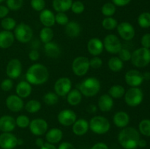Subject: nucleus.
Segmentation results:
<instances>
[{"label": "nucleus", "instance_id": "1", "mask_svg": "<svg viewBox=\"0 0 150 149\" xmlns=\"http://www.w3.org/2000/svg\"><path fill=\"white\" fill-rule=\"evenodd\" d=\"M49 78V72L45 65L34 64L29 67L26 72V80L31 85L44 84Z\"/></svg>", "mask_w": 150, "mask_h": 149}, {"label": "nucleus", "instance_id": "44", "mask_svg": "<svg viewBox=\"0 0 150 149\" xmlns=\"http://www.w3.org/2000/svg\"><path fill=\"white\" fill-rule=\"evenodd\" d=\"M55 22L61 26H66L69 22V18L65 13H57L55 15Z\"/></svg>", "mask_w": 150, "mask_h": 149}, {"label": "nucleus", "instance_id": "21", "mask_svg": "<svg viewBox=\"0 0 150 149\" xmlns=\"http://www.w3.org/2000/svg\"><path fill=\"white\" fill-rule=\"evenodd\" d=\"M41 23L45 27H51L55 24V15L48 9H44L40 12L39 16Z\"/></svg>", "mask_w": 150, "mask_h": 149}, {"label": "nucleus", "instance_id": "4", "mask_svg": "<svg viewBox=\"0 0 150 149\" xmlns=\"http://www.w3.org/2000/svg\"><path fill=\"white\" fill-rule=\"evenodd\" d=\"M89 129L97 134H104L111 129L110 121L105 117L101 115L92 117L89 122Z\"/></svg>", "mask_w": 150, "mask_h": 149}, {"label": "nucleus", "instance_id": "15", "mask_svg": "<svg viewBox=\"0 0 150 149\" xmlns=\"http://www.w3.org/2000/svg\"><path fill=\"white\" fill-rule=\"evenodd\" d=\"M126 83L131 87H138L140 86L144 80L143 74L136 70H131L127 72L125 75Z\"/></svg>", "mask_w": 150, "mask_h": 149}, {"label": "nucleus", "instance_id": "42", "mask_svg": "<svg viewBox=\"0 0 150 149\" xmlns=\"http://www.w3.org/2000/svg\"><path fill=\"white\" fill-rule=\"evenodd\" d=\"M7 7L9 10L16 11L20 10L23 4V0H6Z\"/></svg>", "mask_w": 150, "mask_h": 149}, {"label": "nucleus", "instance_id": "5", "mask_svg": "<svg viewBox=\"0 0 150 149\" xmlns=\"http://www.w3.org/2000/svg\"><path fill=\"white\" fill-rule=\"evenodd\" d=\"M132 64L136 67H144L150 63V51L148 48H140L132 53Z\"/></svg>", "mask_w": 150, "mask_h": 149}, {"label": "nucleus", "instance_id": "31", "mask_svg": "<svg viewBox=\"0 0 150 149\" xmlns=\"http://www.w3.org/2000/svg\"><path fill=\"white\" fill-rule=\"evenodd\" d=\"M108 67L112 72H118L121 71L124 67V63L119 57L113 56L109 58L108 61Z\"/></svg>", "mask_w": 150, "mask_h": 149}, {"label": "nucleus", "instance_id": "24", "mask_svg": "<svg viewBox=\"0 0 150 149\" xmlns=\"http://www.w3.org/2000/svg\"><path fill=\"white\" fill-rule=\"evenodd\" d=\"M32 91V86L26 80H23V81L19 82L17 84V86H16V95H18L19 97L22 98V99L27 98L28 96H30Z\"/></svg>", "mask_w": 150, "mask_h": 149}, {"label": "nucleus", "instance_id": "41", "mask_svg": "<svg viewBox=\"0 0 150 149\" xmlns=\"http://www.w3.org/2000/svg\"><path fill=\"white\" fill-rule=\"evenodd\" d=\"M30 119L28 116L25 115H20L16 118V126L21 129L27 128L30 124Z\"/></svg>", "mask_w": 150, "mask_h": 149}, {"label": "nucleus", "instance_id": "32", "mask_svg": "<svg viewBox=\"0 0 150 149\" xmlns=\"http://www.w3.org/2000/svg\"><path fill=\"white\" fill-rule=\"evenodd\" d=\"M125 93V89L122 86L119 84L113 85L108 90V94L113 99H121Z\"/></svg>", "mask_w": 150, "mask_h": 149}, {"label": "nucleus", "instance_id": "7", "mask_svg": "<svg viewBox=\"0 0 150 149\" xmlns=\"http://www.w3.org/2000/svg\"><path fill=\"white\" fill-rule=\"evenodd\" d=\"M125 102L128 106L136 107L140 105L144 99V93L142 89L138 87H131L124 95Z\"/></svg>", "mask_w": 150, "mask_h": 149}, {"label": "nucleus", "instance_id": "13", "mask_svg": "<svg viewBox=\"0 0 150 149\" xmlns=\"http://www.w3.org/2000/svg\"><path fill=\"white\" fill-rule=\"evenodd\" d=\"M22 64L18 58H13L7 64L6 74L10 79H16L21 74Z\"/></svg>", "mask_w": 150, "mask_h": 149}, {"label": "nucleus", "instance_id": "25", "mask_svg": "<svg viewBox=\"0 0 150 149\" xmlns=\"http://www.w3.org/2000/svg\"><path fill=\"white\" fill-rule=\"evenodd\" d=\"M15 41L14 34L10 31H1L0 32V48L7 49L13 45Z\"/></svg>", "mask_w": 150, "mask_h": 149}, {"label": "nucleus", "instance_id": "28", "mask_svg": "<svg viewBox=\"0 0 150 149\" xmlns=\"http://www.w3.org/2000/svg\"><path fill=\"white\" fill-rule=\"evenodd\" d=\"M64 32L67 36L70 37H76L80 34L81 32V28L80 24L76 21H69L65 26Z\"/></svg>", "mask_w": 150, "mask_h": 149}, {"label": "nucleus", "instance_id": "9", "mask_svg": "<svg viewBox=\"0 0 150 149\" xmlns=\"http://www.w3.org/2000/svg\"><path fill=\"white\" fill-rule=\"evenodd\" d=\"M103 42L104 49L108 53L111 54H117L122 48V42L117 36L113 34L106 35L104 38Z\"/></svg>", "mask_w": 150, "mask_h": 149}, {"label": "nucleus", "instance_id": "40", "mask_svg": "<svg viewBox=\"0 0 150 149\" xmlns=\"http://www.w3.org/2000/svg\"><path fill=\"white\" fill-rule=\"evenodd\" d=\"M139 129L140 133L146 137H150V120L144 119L139 123Z\"/></svg>", "mask_w": 150, "mask_h": 149}, {"label": "nucleus", "instance_id": "18", "mask_svg": "<svg viewBox=\"0 0 150 149\" xmlns=\"http://www.w3.org/2000/svg\"><path fill=\"white\" fill-rule=\"evenodd\" d=\"M104 49L103 42L98 37L92 38L87 43V50L93 56H98L103 53Z\"/></svg>", "mask_w": 150, "mask_h": 149}, {"label": "nucleus", "instance_id": "48", "mask_svg": "<svg viewBox=\"0 0 150 149\" xmlns=\"http://www.w3.org/2000/svg\"><path fill=\"white\" fill-rule=\"evenodd\" d=\"M1 90L4 91H9L11 90L13 87V82L12 79L7 78L4 79L2 82H1V85H0Z\"/></svg>", "mask_w": 150, "mask_h": 149}, {"label": "nucleus", "instance_id": "3", "mask_svg": "<svg viewBox=\"0 0 150 149\" xmlns=\"http://www.w3.org/2000/svg\"><path fill=\"white\" fill-rule=\"evenodd\" d=\"M100 82L98 78L95 77H89L84 79L79 84V90L82 95L87 97L94 96L99 93L100 90Z\"/></svg>", "mask_w": 150, "mask_h": 149}, {"label": "nucleus", "instance_id": "35", "mask_svg": "<svg viewBox=\"0 0 150 149\" xmlns=\"http://www.w3.org/2000/svg\"><path fill=\"white\" fill-rule=\"evenodd\" d=\"M42 100H43L44 103L46 104L47 105L52 106V105H56L59 102V96L55 92L48 91V93L43 95Z\"/></svg>", "mask_w": 150, "mask_h": 149}, {"label": "nucleus", "instance_id": "17", "mask_svg": "<svg viewBox=\"0 0 150 149\" xmlns=\"http://www.w3.org/2000/svg\"><path fill=\"white\" fill-rule=\"evenodd\" d=\"M6 106L12 112H20L23 108V101L18 95H10L6 99Z\"/></svg>", "mask_w": 150, "mask_h": 149}, {"label": "nucleus", "instance_id": "19", "mask_svg": "<svg viewBox=\"0 0 150 149\" xmlns=\"http://www.w3.org/2000/svg\"><path fill=\"white\" fill-rule=\"evenodd\" d=\"M89 129V122L84 118H79L72 125V131L76 135L83 136L87 133Z\"/></svg>", "mask_w": 150, "mask_h": 149}, {"label": "nucleus", "instance_id": "36", "mask_svg": "<svg viewBox=\"0 0 150 149\" xmlns=\"http://www.w3.org/2000/svg\"><path fill=\"white\" fill-rule=\"evenodd\" d=\"M116 6L111 2H107L101 7V13L105 17H112L116 13Z\"/></svg>", "mask_w": 150, "mask_h": 149}, {"label": "nucleus", "instance_id": "22", "mask_svg": "<svg viewBox=\"0 0 150 149\" xmlns=\"http://www.w3.org/2000/svg\"><path fill=\"white\" fill-rule=\"evenodd\" d=\"M114 99L109 94H103L98 99V108L102 112H109L114 107Z\"/></svg>", "mask_w": 150, "mask_h": 149}, {"label": "nucleus", "instance_id": "59", "mask_svg": "<svg viewBox=\"0 0 150 149\" xmlns=\"http://www.w3.org/2000/svg\"><path fill=\"white\" fill-rule=\"evenodd\" d=\"M144 80H149L150 79V73L149 72H145L143 74Z\"/></svg>", "mask_w": 150, "mask_h": 149}, {"label": "nucleus", "instance_id": "14", "mask_svg": "<svg viewBox=\"0 0 150 149\" xmlns=\"http://www.w3.org/2000/svg\"><path fill=\"white\" fill-rule=\"evenodd\" d=\"M117 32L122 39L125 40H131L135 37V29L131 23L128 22H122L117 25Z\"/></svg>", "mask_w": 150, "mask_h": 149}, {"label": "nucleus", "instance_id": "55", "mask_svg": "<svg viewBox=\"0 0 150 149\" xmlns=\"http://www.w3.org/2000/svg\"><path fill=\"white\" fill-rule=\"evenodd\" d=\"M40 149H57L56 146L54 144H51L49 143H45L40 148Z\"/></svg>", "mask_w": 150, "mask_h": 149}, {"label": "nucleus", "instance_id": "43", "mask_svg": "<svg viewBox=\"0 0 150 149\" xmlns=\"http://www.w3.org/2000/svg\"><path fill=\"white\" fill-rule=\"evenodd\" d=\"M71 10L75 14H81L85 10V6L83 2L81 1H73V4L71 5Z\"/></svg>", "mask_w": 150, "mask_h": 149}, {"label": "nucleus", "instance_id": "45", "mask_svg": "<svg viewBox=\"0 0 150 149\" xmlns=\"http://www.w3.org/2000/svg\"><path fill=\"white\" fill-rule=\"evenodd\" d=\"M31 7L37 12H41L45 9V0H31Z\"/></svg>", "mask_w": 150, "mask_h": 149}, {"label": "nucleus", "instance_id": "47", "mask_svg": "<svg viewBox=\"0 0 150 149\" xmlns=\"http://www.w3.org/2000/svg\"><path fill=\"white\" fill-rule=\"evenodd\" d=\"M89 65L92 69H99L103 65V60L98 56H93L91 59H89Z\"/></svg>", "mask_w": 150, "mask_h": 149}, {"label": "nucleus", "instance_id": "61", "mask_svg": "<svg viewBox=\"0 0 150 149\" xmlns=\"http://www.w3.org/2000/svg\"><path fill=\"white\" fill-rule=\"evenodd\" d=\"M5 1V0H0V3L3 2V1Z\"/></svg>", "mask_w": 150, "mask_h": 149}, {"label": "nucleus", "instance_id": "23", "mask_svg": "<svg viewBox=\"0 0 150 149\" xmlns=\"http://www.w3.org/2000/svg\"><path fill=\"white\" fill-rule=\"evenodd\" d=\"M113 122L116 127L123 129L128 125L130 122V116L125 111H118L113 117Z\"/></svg>", "mask_w": 150, "mask_h": 149}, {"label": "nucleus", "instance_id": "27", "mask_svg": "<svg viewBox=\"0 0 150 149\" xmlns=\"http://www.w3.org/2000/svg\"><path fill=\"white\" fill-rule=\"evenodd\" d=\"M63 137V132L60 129L52 128L47 131L45 134V139L47 142L51 144L59 143Z\"/></svg>", "mask_w": 150, "mask_h": 149}, {"label": "nucleus", "instance_id": "49", "mask_svg": "<svg viewBox=\"0 0 150 149\" xmlns=\"http://www.w3.org/2000/svg\"><path fill=\"white\" fill-rule=\"evenodd\" d=\"M141 42H142V46H143V48L149 49L150 48V34H145L142 37Z\"/></svg>", "mask_w": 150, "mask_h": 149}, {"label": "nucleus", "instance_id": "52", "mask_svg": "<svg viewBox=\"0 0 150 149\" xmlns=\"http://www.w3.org/2000/svg\"><path fill=\"white\" fill-rule=\"evenodd\" d=\"M131 0H112L113 4L116 7H124V6L127 5L130 2Z\"/></svg>", "mask_w": 150, "mask_h": 149}, {"label": "nucleus", "instance_id": "53", "mask_svg": "<svg viewBox=\"0 0 150 149\" xmlns=\"http://www.w3.org/2000/svg\"><path fill=\"white\" fill-rule=\"evenodd\" d=\"M58 149H76L73 144L68 142H63L59 145Z\"/></svg>", "mask_w": 150, "mask_h": 149}, {"label": "nucleus", "instance_id": "12", "mask_svg": "<svg viewBox=\"0 0 150 149\" xmlns=\"http://www.w3.org/2000/svg\"><path fill=\"white\" fill-rule=\"evenodd\" d=\"M57 120L61 125L69 127L73 125L77 120V115L73 110L64 109L59 112Z\"/></svg>", "mask_w": 150, "mask_h": 149}, {"label": "nucleus", "instance_id": "26", "mask_svg": "<svg viewBox=\"0 0 150 149\" xmlns=\"http://www.w3.org/2000/svg\"><path fill=\"white\" fill-rule=\"evenodd\" d=\"M44 51L47 56L49 58H58L61 54V48L57 43L54 42H50L44 45Z\"/></svg>", "mask_w": 150, "mask_h": 149}, {"label": "nucleus", "instance_id": "6", "mask_svg": "<svg viewBox=\"0 0 150 149\" xmlns=\"http://www.w3.org/2000/svg\"><path fill=\"white\" fill-rule=\"evenodd\" d=\"M15 39L21 43H26L32 39L33 30L30 26L24 23H21L16 25L14 29Z\"/></svg>", "mask_w": 150, "mask_h": 149}, {"label": "nucleus", "instance_id": "30", "mask_svg": "<svg viewBox=\"0 0 150 149\" xmlns=\"http://www.w3.org/2000/svg\"><path fill=\"white\" fill-rule=\"evenodd\" d=\"M82 93L78 89H71L70 91L66 96L67 102L72 106H76L79 105L82 100Z\"/></svg>", "mask_w": 150, "mask_h": 149}, {"label": "nucleus", "instance_id": "51", "mask_svg": "<svg viewBox=\"0 0 150 149\" xmlns=\"http://www.w3.org/2000/svg\"><path fill=\"white\" fill-rule=\"evenodd\" d=\"M9 12H10V10L8 9V7L4 5H0V18L3 19L7 17Z\"/></svg>", "mask_w": 150, "mask_h": 149}, {"label": "nucleus", "instance_id": "38", "mask_svg": "<svg viewBox=\"0 0 150 149\" xmlns=\"http://www.w3.org/2000/svg\"><path fill=\"white\" fill-rule=\"evenodd\" d=\"M16 21L14 18L10 17H5L1 20V26L5 31H10L16 28Z\"/></svg>", "mask_w": 150, "mask_h": 149}, {"label": "nucleus", "instance_id": "10", "mask_svg": "<svg viewBox=\"0 0 150 149\" xmlns=\"http://www.w3.org/2000/svg\"><path fill=\"white\" fill-rule=\"evenodd\" d=\"M54 89L59 96H66L72 89L71 80L67 77H60L54 83Z\"/></svg>", "mask_w": 150, "mask_h": 149}, {"label": "nucleus", "instance_id": "54", "mask_svg": "<svg viewBox=\"0 0 150 149\" xmlns=\"http://www.w3.org/2000/svg\"><path fill=\"white\" fill-rule=\"evenodd\" d=\"M91 149H109L108 145L104 143H98L94 145Z\"/></svg>", "mask_w": 150, "mask_h": 149}, {"label": "nucleus", "instance_id": "46", "mask_svg": "<svg viewBox=\"0 0 150 149\" xmlns=\"http://www.w3.org/2000/svg\"><path fill=\"white\" fill-rule=\"evenodd\" d=\"M119 58L122 61H130L131 58L132 53L130 52V51L126 48H122L120 52L118 53Z\"/></svg>", "mask_w": 150, "mask_h": 149}, {"label": "nucleus", "instance_id": "20", "mask_svg": "<svg viewBox=\"0 0 150 149\" xmlns=\"http://www.w3.org/2000/svg\"><path fill=\"white\" fill-rule=\"evenodd\" d=\"M16 127V119L10 115H3L0 118V130L2 132H11Z\"/></svg>", "mask_w": 150, "mask_h": 149}, {"label": "nucleus", "instance_id": "60", "mask_svg": "<svg viewBox=\"0 0 150 149\" xmlns=\"http://www.w3.org/2000/svg\"><path fill=\"white\" fill-rule=\"evenodd\" d=\"M22 144H23V140L21 139H18V145H21Z\"/></svg>", "mask_w": 150, "mask_h": 149}, {"label": "nucleus", "instance_id": "57", "mask_svg": "<svg viewBox=\"0 0 150 149\" xmlns=\"http://www.w3.org/2000/svg\"><path fill=\"white\" fill-rule=\"evenodd\" d=\"M35 143H36V145L38 147L41 148L44 145L45 142H44V140H42V138H38L36 140V141H35Z\"/></svg>", "mask_w": 150, "mask_h": 149}, {"label": "nucleus", "instance_id": "16", "mask_svg": "<svg viewBox=\"0 0 150 149\" xmlns=\"http://www.w3.org/2000/svg\"><path fill=\"white\" fill-rule=\"evenodd\" d=\"M18 145V138L10 132L0 134V147L2 149H13Z\"/></svg>", "mask_w": 150, "mask_h": 149}, {"label": "nucleus", "instance_id": "58", "mask_svg": "<svg viewBox=\"0 0 150 149\" xmlns=\"http://www.w3.org/2000/svg\"><path fill=\"white\" fill-rule=\"evenodd\" d=\"M146 145V142L144 140H142V139H140V140H139V147L144 148V147H145Z\"/></svg>", "mask_w": 150, "mask_h": 149}, {"label": "nucleus", "instance_id": "11", "mask_svg": "<svg viewBox=\"0 0 150 149\" xmlns=\"http://www.w3.org/2000/svg\"><path fill=\"white\" fill-rule=\"evenodd\" d=\"M29 127L32 134L35 136H41L47 132L48 124L43 118H35L30 121Z\"/></svg>", "mask_w": 150, "mask_h": 149}, {"label": "nucleus", "instance_id": "2", "mask_svg": "<svg viewBox=\"0 0 150 149\" xmlns=\"http://www.w3.org/2000/svg\"><path fill=\"white\" fill-rule=\"evenodd\" d=\"M140 139V134L133 127H125L118 135L119 143L125 149H136Z\"/></svg>", "mask_w": 150, "mask_h": 149}, {"label": "nucleus", "instance_id": "56", "mask_svg": "<svg viewBox=\"0 0 150 149\" xmlns=\"http://www.w3.org/2000/svg\"><path fill=\"white\" fill-rule=\"evenodd\" d=\"M86 110L89 112V113H95L97 111V107L95 105H90L88 106Z\"/></svg>", "mask_w": 150, "mask_h": 149}, {"label": "nucleus", "instance_id": "33", "mask_svg": "<svg viewBox=\"0 0 150 149\" xmlns=\"http://www.w3.org/2000/svg\"><path fill=\"white\" fill-rule=\"evenodd\" d=\"M54 38V31L51 27H45L42 28L40 32V39L41 42L44 44L48 43L52 41Z\"/></svg>", "mask_w": 150, "mask_h": 149}, {"label": "nucleus", "instance_id": "29", "mask_svg": "<svg viewBox=\"0 0 150 149\" xmlns=\"http://www.w3.org/2000/svg\"><path fill=\"white\" fill-rule=\"evenodd\" d=\"M73 0H53V7L57 13H65L71 8Z\"/></svg>", "mask_w": 150, "mask_h": 149}, {"label": "nucleus", "instance_id": "8", "mask_svg": "<svg viewBox=\"0 0 150 149\" xmlns=\"http://www.w3.org/2000/svg\"><path fill=\"white\" fill-rule=\"evenodd\" d=\"M90 68L89 59L86 57L80 56L75 58L72 63V70L79 77L85 75Z\"/></svg>", "mask_w": 150, "mask_h": 149}, {"label": "nucleus", "instance_id": "37", "mask_svg": "<svg viewBox=\"0 0 150 149\" xmlns=\"http://www.w3.org/2000/svg\"><path fill=\"white\" fill-rule=\"evenodd\" d=\"M117 25H118V22L113 17H105L102 20V26L106 30H114L117 29Z\"/></svg>", "mask_w": 150, "mask_h": 149}, {"label": "nucleus", "instance_id": "34", "mask_svg": "<svg viewBox=\"0 0 150 149\" xmlns=\"http://www.w3.org/2000/svg\"><path fill=\"white\" fill-rule=\"evenodd\" d=\"M41 107L42 105L39 101L36 100V99H31L26 102L24 108L26 112H29V113H36L40 110Z\"/></svg>", "mask_w": 150, "mask_h": 149}, {"label": "nucleus", "instance_id": "39", "mask_svg": "<svg viewBox=\"0 0 150 149\" xmlns=\"http://www.w3.org/2000/svg\"><path fill=\"white\" fill-rule=\"evenodd\" d=\"M138 23L142 28L146 29L150 26V13H143L138 18Z\"/></svg>", "mask_w": 150, "mask_h": 149}, {"label": "nucleus", "instance_id": "50", "mask_svg": "<svg viewBox=\"0 0 150 149\" xmlns=\"http://www.w3.org/2000/svg\"><path fill=\"white\" fill-rule=\"evenodd\" d=\"M29 58L31 61H36L40 58V53L38 52V50L32 49L30 52L29 53Z\"/></svg>", "mask_w": 150, "mask_h": 149}]
</instances>
